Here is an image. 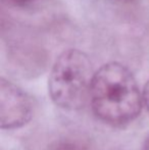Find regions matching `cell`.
I'll use <instances>...</instances> for the list:
<instances>
[{
    "mask_svg": "<svg viewBox=\"0 0 149 150\" xmlns=\"http://www.w3.org/2000/svg\"><path fill=\"white\" fill-rule=\"evenodd\" d=\"M90 103L100 120L112 126H121L139 115L143 94L127 67L119 62H108L95 71Z\"/></svg>",
    "mask_w": 149,
    "mask_h": 150,
    "instance_id": "cell-1",
    "label": "cell"
},
{
    "mask_svg": "<svg viewBox=\"0 0 149 150\" xmlns=\"http://www.w3.org/2000/svg\"><path fill=\"white\" fill-rule=\"evenodd\" d=\"M95 75L89 56L79 49L59 54L50 71L48 91L52 101L66 110H80L90 101Z\"/></svg>",
    "mask_w": 149,
    "mask_h": 150,
    "instance_id": "cell-2",
    "label": "cell"
},
{
    "mask_svg": "<svg viewBox=\"0 0 149 150\" xmlns=\"http://www.w3.org/2000/svg\"><path fill=\"white\" fill-rule=\"evenodd\" d=\"M33 104L29 95L13 83L0 81V122L2 129H18L30 122Z\"/></svg>",
    "mask_w": 149,
    "mask_h": 150,
    "instance_id": "cell-3",
    "label": "cell"
},
{
    "mask_svg": "<svg viewBox=\"0 0 149 150\" xmlns=\"http://www.w3.org/2000/svg\"><path fill=\"white\" fill-rule=\"evenodd\" d=\"M143 102L145 103V106L147 107L149 111V80L145 84L143 89Z\"/></svg>",
    "mask_w": 149,
    "mask_h": 150,
    "instance_id": "cell-4",
    "label": "cell"
},
{
    "mask_svg": "<svg viewBox=\"0 0 149 150\" xmlns=\"http://www.w3.org/2000/svg\"><path fill=\"white\" fill-rule=\"evenodd\" d=\"M10 1L18 6H28L35 3V2H38L39 0H10Z\"/></svg>",
    "mask_w": 149,
    "mask_h": 150,
    "instance_id": "cell-5",
    "label": "cell"
},
{
    "mask_svg": "<svg viewBox=\"0 0 149 150\" xmlns=\"http://www.w3.org/2000/svg\"><path fill=\"white\" fill-rule=\"evenodd\" d=\"M142 150H149V136L147 137V139L145 140V142H144L143 149H142Z\"/></svg>",
    "mask_w": 149,
    "mask_h": 150,
    "instance_id": "cell-6",
    "label": "cell"
},
{
    "mask_svg": "<svg viewBox=\"0 0 149 150\" xmlns=\"http://www.w3.org/2000/svg\"><path fill=\"white\" fill-rule=\"evenodd\" d=\"M115 1H121V2H125V1H131V0H115Z\"/></svg>",
    "mask_w": 149,
    "mask_h": 150,
    "instance_id": "cell-7",
    "label": "cell"
}]
</instances>
